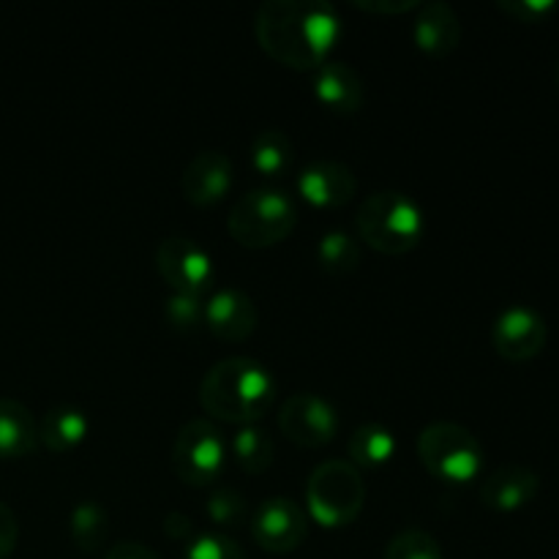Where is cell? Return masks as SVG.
<instances>
[{
    "label": "cell",
    "mask_w": 559,
    "mask_h": 559,
    "mask_svg": "<svg viewBox=\"0 0 559 559\" xmlns=\"http://www.w3.org/2000/svg\"><path fill=\"white\" fill-rule=\"evenodd\" d=\"M102 559H162V557H158L153 549H147V546L136 544V540H123V544L109 546L107 555Z\"/></svg>",
    "instance_id": "31"
},
{
    "label": "cell",
    "mask_w": 559,
    "mask_h": 559,
    "mask_svg": "<svg viewBox=\"0 0 559 559\" xmlns=\"http://www.w3.org/2000/svg\"><path fill=\"white\" fill-rule=\"evenodd\" d=\"M418 459L426 473H431L442 484L467 486L480 475L484 448L467 426L437 420L420 429Z\"/></svg>",
    "instance_id": "6"
},
{
    "label": "cell",
    "mask_w": 559,
    "mask_h": 559,
    "mask_svg": "<svg viewBox=\"0 0 559 559\" xmlns=\"http://www.w3.org/2000/svg\"><path fill=\"white\" fill-rule=\"evenodd\" d=\"M276 380L254 358H224L200 382V404L213 420L249 426L265 418L276 404Z\"/></svg>",
    "instance_id": "2"
},
{
    "label": "cell",
    "mask_w": 559,
    "mask_h": 559,
    "mask_svg": "<svg viewBox=\"0 0 559 559\" xmlns=\"http://www.w3.org/2000/svg\"><path fill=\"white\" fill-rule=\"evenodd\" d=\"M233 189V162L222 151H202L186 164L180 175V191L197 207L222 202Z\"/></svg>",
    "instance_id": "14"
},
{
    "label": "cell",
    "mask_w": 559,
    "mask_h": 559,
    "mask_svg": "<svg viewBox=\"0 0 559 559\" xmlns=\"http://www.w3.org/2000/svg\"><path fill=\"white\" fill-rule=\"evenodd\" d=\"M366 502L364 475L344 459L317 464L306 480V511L325 530H342L360 516Z\"/></svg>",
    "instance_id": "5"
},
{
    "label": "cell",
    "mask_w": 559,
    "mask_h": 559,
    "mask_svg": "<svg viewBox=\"0 0 559 559\" xmlns=\"http://www.w3.org/2000/svg\"><path fill=\"white\" fill-rule=\"evenodd\" d=\"M164 320L178 333H197L205 328V298L173 293L164 300Z\"/></svg>",
    "instance_id": "26"
},
{
    "label": "cell",
    "mask_w": 559,
    "mask_h": 559,
    "mask_svg": "<svg viewBox=\"0 0 559 559\" xmlns=\"http://www.w3.org/2000/svg\"><path fill=\"white\" fill-rule=\"evenodd\" d=\"M229 453H233L235 464H238L243 473L260 475L273 464V456H276V440H273L271 431L262 429L260 424L240 426V429L235 431L233 440H229Z\"/></svg>",
    "instance_id": "21"
},
{
    "label": "cell",
    "mask_w": 559,
    "mask_h": 559,
    "mask_svg": "<svg viewBox=\"0 0 559 559\" xmlns=\"http://www.w3.org/2000/svg\"><path fill=\"white\" fill-rule=\"evenodd\" d=\"M38 448V424L31 409L16 399H0V459L31 456Z\"/></svg>",
    "instance_id": "18"
},
{
    "label": "cell",
    "mask_w": 559,
    "mask_h": 559,
    "mask_svg": "<svg viewBox=\"0 0 559 559\" xmlns=\"http://www.w3.org/2000/svg\"><path fill=\"white\" fill-rule=\"evenodd\" d=\"M382 559H445L435 535L424 530H402L385 546Z\"/></svg>",
    "instance_id": "27"
},
{
    "label": "cell",
    "mask_w": 559,
    "mask_h": 559,
    "mask_svg": "<svg viewBox=\"0 0 559 559\" xmlns=\"http://www.w3.org/2000/svg\"><path fill=\"white\" fill-rule=\"evenodd\" d=\"M293 142L284 131L267 129L257 134L251 142V167L262 175V178H282L289 167H293Z\"/></svg>",
    "instance_id": "24"
},
{
    "label": "cell",
    "mask_w": 559,
    "mask_h": 559,
    "mask_svg": "<svg viewBox=\"0 0 559 559\" xmlns=\"http://www.w3.org/2000/svg\"><path fill=\"white\" fill-rule=\"evenodd\" d=\"M355 9H364V11H374V14H402V11H413L418 9L420 3L415 0H402V3H391V0H355Z\"/></svg>",
    "instance_id": "32"
},
{
    "label": "cell",
    "mask_w": 559,
    "mask_h": 559,
    "mask_svg": "<svg viewBox=\"0 0 559 559\" xmlns=\"http://www.w3.org/2000/svg\"><path fill=\"white\" fill-rule=\"evenodd\" d=\"M347 456L355 467H382L396 456V435L382 424H360L347 440Z\"/></svg>",
    "instance_id": "20"
},
{
    "label": "cell",
    "mask_w": 559,
    "mask_h": 559,
    "mask_svg": "<svg viewBox=\"0 0 559 559\" xmlns=\"http://www.w3.org/2000/svg\"><path fill=\"white\" fill-rule=\"evenodd\" d=\"M205 513L216 527L233 530L246 522V516H249V502H246V497L240 495L238 489L218 486V489H213V495L207 497Z\"/></svg>",
    "instance_id": "25"
},
{
    "label": "cell",
    "mask_w": 559,
    "mask_h": 559,
    "mask_svg": "<svg viewBox=\"0 0 559 559\" xmlns=\"http://www.w3.org/2000/svg\"><path fill=\"white\" fill-rule=\"evenodd\" d=\"M317 262L331 276H349L360 267V240L344 229H328L317 240Z\"/></svg>",
    "instance_id": "22"
},
{
    "label": "cell",
    "mask_w": 559,
    "mask_h": 559,
    "mask_svg": "<svg viewBox=\"0 0 559 559\" xmlns=\"http://www.w3.org/2000/svg\"><path fill=\"white\" fill-rule=\"evenodd\" d=\"M183 559H246L235 538L224 533H194L183 546Z\"/></svg>",
    "instance_id": "28"
},
{
    "label": "cell",
    "mask_w": 559,
    "mask_h": 559,
    "mask_svg": "<svg viewBox=\"0 0 559 559\" xmlns=\"http://www.w3.org/2000/svg\"><path fill=\"white\" fill-rule=\"evenodd\" d=\"M549 328L546 320L530 306H508L491 325V344L502 360L524 364L544 353Z\"/></svg>",
    "instance_id": "11"
},
{
    "label": "cell",
    "mask_w": 559,
    "mask_h": 559,
    "mask_svg": "<svg viewBox=\"0 0 559 559\" xmlns=\"http://www.w3.org/2000/svg\"><path fill=\"white\" fill-rule=\"evenodd\" d=\"M260 325L257 304L246 293L233 287L216 289L205 298V328L218 342H246Z\"/></svg>",
    "instance_id": "12"
},
{
    "label": "cell",
    "mask_w": 559,
    "mask_h": 559,
    "mask_svg": "<svg viewBox=\"0 0 559 559\" xmlns=\"http://www.w3.org/2000/svg\"><path fill=\"white\" fill-rule=\"evenodd\" d=\"M156 271L173 293L194 295V298H205L216 278V267L205 246L186 235H169L158 243Z\"/></svg>",
    "instance_id": "8"
},
{
    "label": "cell",
    "mask_w": 559,
    "mask_h": 559,
    "mask_svg": "<svg viewBox=\"0 0 559 559\" xmlns=\"http://www.w3.org/2000/svg\"><path fill=\"white\" fill-rule=\"evenodd\" d=\"M298 224V205L284 189L260 186L240 197L227 218V233L243 249H267L289 238Z\"/></svg>",
    "instance_id": "4"
},
{
    "label": "cell",
    "mask_w": 559,
    "mask_h": 559,
    "mask_svg": "<svg viewBox=\"0 0 559 559\" xmlns=\"http://www.w3.org/2000/svg\"><path fill=\"white\" fill-rule=\"evenodd\" d=\"M69 533L71 540L80 551L85 555H96L104 546L109 533V513L107 508L98 506L96 500H85L71 511L69 519Z\"/></svg>",
    "instance_id": "23"
},
{
    "label": "cell",
    "mask_w": 559,
    "mask_h": 559,
    "mask_svg": "<svg viewBox=\"0 0 559 559\" xmlns=\"http://www.w3.org/2000/svg\"><path fill=\"white\" fill-rule=\"evenodd\" d=\"M555 82H557V87H559V60H557V66H555Z\"/></svg>",
    "instance_id": "34"
},
{
    "label": "cell",
    "mask_w": 559,
    "mask_h": 559,
    "mask_svg": "<svg viewBox=\"0 0 559 559\" xmlns=\"http://www.w3.org/2000/svg\"><path fill=\"white\" fill-rule=\"evenodd\" d=\"M314 96L336 115H355L366 102V87L358 71L342 60H328L314 71Z\"/></svg>",
    "instance_id": "16"
},
{
    "label": "cell",
    "mask_w": 559,
    "mask_h": 559,
    "mask_svg": "<svg viewBox=\"0 0 559 559\" xmlns=\"http://www.w3.org/2000/svg\"><path fill=\"white\" fill-rule=\"evenodd\" d=\"M164 533L173 540H183L186 544V540L194 535V524H191V519L183 516V513H169V516L164 519Z\"/></svg>",
    "instance_id": "33"
},
{
    "label": "cell",
    "mask_w": 559,
    "mask_h": 559,
    "mask_svg": "<svg viewBox=\"0 0 559 559\" xmlns=\"http://www.w3.org/2000/svg\"><path fill=\"white\" fill-rule=\"evenodd\" d=\"M20 538V524H16L14 511L5 502H0V559H5L16 549Z\"/></svg>",
    "instance_id": "30"
},
{
    "label": "cell",
    "mask_w": 559,
    "mask_h": 559,
    "mask_svg": "<svg viewBox=\"0 0 559 559\" xmlns=\"http://www.w3.org/2000/svg\"><path fill=\"white\" fill-rule=\"evenodd\" d=\"M497 5L519 22H540L546 14L557 9L551 0H500Z\"/></svg>",
    "instance_id": "29"
},
{
    "label": "cell",
    "mask_w": 559,
    "mask_h": 559,
    "mask_svg": "<svg viewBox=\"0 0 559 559\" xmlns=\"http://www.w3.org/2000/svg\"><path fill=\"white\" fill-rule=\"evenodd\" d=\"M358 238L369 249L388 257H402L418 249L426 235V213L418 200L404 191H374L355 213Z\"/></svg>",
    "instance_id": "3"
},
{
    "label": "cell",
    "mask_w": 559,
    "mask_h": 559,
    "mask_svg": "<svg viewBox=\"0 0 559 559\" xmlns=\"http://www.w3.org/2000/svg\"><path fill=\"white\" fill-rule=\"evenodd\" d=\"M91 431L87 415L76 407H52L38 420V442L49 453H69L71 448L82 445Z\"/></svg>",
    "instance_id": "19"
},
{
    "label": "cell",
    "mask_w": 559,
    "mask_h": 559,
    "mask_svg": "<svg viewBox=\"0 0 559 559\" xmlns=\"http://www.w3.org/2000/svg\"><path fill=\"white\" fill-rule=\"evenodd\" d=\"M251 535L257 546L271 555H289L298 549L309 535L304 508L289 497H267L257 506L251 519Z\"/></svg>",
    "instance_id": "10"
},
{
    "label": "cell",
    "mask_w": 559,
    "mask_h": 559,
    "mask_svg": "<svg viewBox=\"0 0 559 559\" xmlns=\"http://www.w3.org/2000/svg\"><path fill=\"white\" fill-rule=\"evenodd\" d=\"M358 191V178L344 162L314 158L298 175V194L314 207H342Z\"/></svg>",
    "instance_id": "13"
},
{
    "label": "cell",
    "mask_w": 559,
    "mask_h": 559,
    "mask_svg": "<svg viewBox=\"0 0 559 559\" xmlns=\"http://www.w3.org/2000/svg\"><path fill=\"white\" fill-rule=\"evenodd\" d=\"M413 38L420 52L431 55V58L451 55L462 41V22H459L456 9L440 3V0L418 5V16L413 22Z\"/></svg>",
    "instance_id": "17"
},
{
    "label": "cell",
    "mask_w": 559,
    "mask_h": 559,
    "mask_svg": "<svg viewBox=\"0 0 559 559\" xmlns=\"http://www.w3.org/2000/svg\"><path fill=\"white\" fill-rule=\"evenodd\" d=\"M278 429L300 448H325L338 435V415L317 393H293L278 409Z\"/></svg>",
    "instance_id": "9"
},
{
    "label": "cell",
    "mask_w": 559,
    "mask_h": 559,
    "mask_svg": "<svg viewBox=\"0 0 559 559\" xmlns=\"http://www.w3.org/2000/svg\"><path fill=\"white\" fill-rule=\"evenodd\" d=\"M262 52L295 71H317L342 38V20L325 0H267L257 9Z\"/></svg>",
    "instance_id": "1"
},
{
    "label": "cell",
    "mask_w": 559,
    "mask_h": 559,
    "mask_svg": "<svg viewBox=\"0 0 559 559\" xmlns=\"http://www.w3.org/2000/svg\"><path fill=\"white\" fill-rule=\"evenodd\" d=\"M540 475L524 464H502L480 484V502L489 511L513 513L538 497Z\"/></svg>",
    "instance_id": "15"
},
{
    "label": "cell",
    "mask_w": 559,
    "mask_h": 559,
    "mask_svg": "<svg viewBox=\"0 0 559 559\" xmlns=\"http://www.w3.org/2000/svg\"><path fill=\"white\" fill-rule=\"evenodd\" d=\"M169 464L183 484L197 486V489L216 484L227 464V442H224L218 426L207 418H197L180 426L173 442V453H169Z\"/></svg>",
    "instance_id": "7"
}]
</instances>
